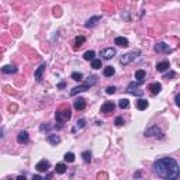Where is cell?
Instances as JSON below:
<instances>
[{
  "label": "cell",
  "mask_w": 180,
  "mask_h": 180,
  "mask_svg": "<svg viewBox=\"0 0 180 180\" xmlns=\"http://www.w3.org/2000/svg\"><path fill=\"white\" fill-rule=\"evenodd\" d=\"M154 173L165 180L179 179V165L173 158H162L154 162Z\"/></svg>",
  "instance_id": "obj_1"
},
{
  "label": "cell",
  "mask_w": 180,
  "mask_h": 180,
  "mask_svg": "<svg viewBox=\"0 0 180 180\" xmlns=\"http://www.w3.org/2000/svg\"><path fill=\"white\" fill-rule=\"evenodd\" d=\"M97 82L96 76H90L89 80L86 82L84 84H80V86H76V87H73V89L71 90V96H76V94H79V93H82V91H86V90H89L93 84Z\"/></svg>",
  "instance_id": "obj_2"
},
{
  "label": "cell",
  "mask_w": 180,
  "mask_h": 180,
  "mask_svg": "<svg viewBox=\"0 0 180 180\" xmlns=\"http://www.w3.org/2000/svg\"><path fill=\"white\" fill-rule=\"evenodd\" d=\"M71 117H72V111L68 109V107L61 109L55 113V120H56L59 124H64V122H66L68 120H71Z\"/></svg>",
  "instance_id": "obj_3"
},
{
  "label": "cell",
  "mask_w": 180,
  "mask_h": 180,
  "mask_svg": "<svg viewBox=\"0 0 180 180\" xmlns=\"http://www.w3.org/2000/svg\"><path fill=\"white\" fill-rule=\"evenodd\" d=\"M139 54L141 52L139 51H132V52H128V54H125V55H122L121 59H120V62H121L122 65H128L131 64L132 61H135V59L139 56Z\"/></svg>",
  "instance_id": "obj_4"
},
{
  "label": "cell",
  "mask_w": 180,
  "mask_h": 180,
  "mask_svg": "<svg viewBox=\"0 0 180 180\" xmlns=\"http://www.w3.org/2000/svg\"><path fill=\"white\" fill-rule=\"evenodd\" d=\"M145 136H154V138H163V132L158 125H152L145 131Z\"/></svg>",
  "instance_id": "obj_5"
},
{
  "label": "cell",
  "mask_w": 180,
  "mask_h": 180,
  "mask_svg": "<svg viewBox=\"0 0 180 180\" xmlns=\"http://www.w3.org/2000/svg\"><path fill=\"white\" fill-rule=\"evenodd\" d=\"M142 83H139V82H132V83L128 84V87H127V91L128 93H131V94H134V96H142L144 94V90L139 89V86H141Z\"/></svg>",
  "instance_id": "obj_6"
},
{
  "label": "cell",
  "mask_w": 180,
  "mask_h": 180,
  "mask_svg": "<svg viewBox=\"0 0 180 180\" xmlns=\"http://www.w3.org/2000/svg\"><path fill=\"white\" fill-rule=\"evenodd\" d=\"M155 51L158 52V54H162V52H163V54H170L173 49H172L167 44H165V42H159V44L155 45Z\"/></svg>",
  "instance_id": "obj_7"
},
{
  "label": "cell",
  "mask_w": 180,
  "mask_h": 180,
  "mask_svg": "<svg viewBox=\"0 0 180 180\" xmlns=\"http://www.w3.org/2000/svg\"><path fill=\"white\" fill-rule=\"evenodd\" d=\"M116 109V104L113 103V101H106V103L101 106V109H100V113H103V114H110V113H113Z\"/></svg>",
  "instance_id": "obj_8"
},
{
  "label": "cell",
  "mask_w": 180,
  "mask_h": 180,
  "mask_svg": "<svg viewBox=\"0 0 180 180\" xmlns=\"http://www.w3.org/2000/svg\"><path fill=\"white\" fill-rule=\"evenodd\" d=\"M51 166V163L46 161V159H42V161H39L37 165H35V169L38 170V172H46L48 169Z\"/></svg>",
  "instance_id": "obj_9"
},
{
  "label": "cell",
  "mask_w": 180,
  "mask_h": 180,
  "mask_svg": "<svg viewBox=\"0 0 180 180\" xmlns=\"http://www.w3.org/2000/svg\"><path fill=\"white\" fill-rule=\"evenodd\" d=\"M45 68H46V65L41 64L38 68H37V71L34 72V77H35V80H37V82H41V80H42V73H44Z\"/></svg>",
  "instance_id": "obj_10"
},
{
  "label": "cell",
  "mask_w": 180,
  "mask_h": 180,
  "mask_svg": "<svg viewBox=\"0 0 180 180\" xmlns=\"http://www.w3.org/2000/svg\"><path fill=\"white\" fill-rule=\"evenodd\" d=\"M114 55H116V49L114 48H104L103 51H101L103 59H111Z\"/></svg>",
  "instance_id": "obj_11"
},
{
  "label": "cell",
  "mask_w": 180,
  "mask_h": 180,
  "mask_svg": "<svg viewBox=\"0 0 180 180\" xmlns=\"http://www.w3.org/2000/svg\"><path fill=\"white\" fill-rule=\"evenodd\" d=\"M73 107H75V110H77V111L83 110L84 107H86V100H84V99H82V97L76 99V100L73 101Z\"/></svg>",
  "instance_id": "obj_12"
},
{
  "label": "cell",
  "mask_w": 180,
  "mask_h": 180,
  "mask_svg": "<svg viewBox=\"0 0 180 180\" xmlns=\"http://www.w3.org/2000/svg\"><path fill=\"white\" fill-rule=\"evenodd\" d=\"M17 141H19V144H28V141H30L28 132H27V131H21V132H19V135H17Z\"/></svg>",
  "instance_id": "obj_13"
},
{
  "label": "cell",
  "mask_w": 180,
  "mask_h": 180,
  "mask_svg": "<svg viewBox=\"0 0 180 180\" xmlns=\"http://www.w3.org/2000/svg\"><path fill=\"white\" fill-rule=\"evenodd\" d=\"M101 20V16H94V17H91V19H89L86 23H84V27H87V28H90V27H94Z\"/></svg>",
  "instance_id": "obj_14"
},
{
  "label": "cell",
  "mask_w": 180,
  "mask_h": 180,
  "mask_svg": "<svg viewBox=\"0 0 180 180\" xmlns=\"http://www.w3.org/2000/svg\"><path fill=\"white\" fill-rule=\"evenodd\" d=\"M149 90H151V93L152 94H158V93H161V90H162V84L161 83H151L149 84V87H148Z\"/></svg>",
  "instance_id": "obj_15"
},
{
  "label": "cell",
  "mask_w": 180,
  "mask_h": 180,
  "mask_svg": "<svg viewBox=\"0 0 180 180\" xmlns=\"http://www.w3.org/2000/svg\"><path fill=\"white\" fill-rule=\"evenodd\" d=\"M114 44H116L117 46H122V48H125V46H128V39L124 38V37H117V38L114 39Z\"/></svg>",
  "instance_id": "obj_16"
},
{
  "label": "cell",
  "mask_w": 180,
  "mask_h": 180,
  "mask_svg": "<svg viewBox=\"0 0 180 180\" xmlns=\"http://www.w3.org/2000/svg\"><path fill=\"white\" fill-rule=\"evenodd\" d=\"M84 41H86V38H84L83 35H79V37H76V38H75V41H73V46H75V49L80 48V46L84 44Z\"/></svg>",
  "instance_id": "obj_17"
},
{
  "label": "cell",
  "mask_w": 180,
  "mask_h": 180,
  "mask_svg": "<svg viewBox=\"0 0 180 180\" xmlns=\"http://www.w3.org/2000/svg\"><path fill=\"white\" fill-rule=\"evenodd\" d=\"M48 141H49V144H52V145H58L59 142H61V136L56 134H49L48 135Z\"/></svg>",
  "instance_id": "obj_18"
},
{
  "label": "cell",
  "mask_w": 180,
  "mask_h": 180,
  "mask_svg": "<svg viewBox=\"0 0 180 180\" xmlns=\"http://www.w3.org/2000/svg\"><path fill=\"white\" fill-rule=\"evenodd\" d=\"M170 68V65H169V62H159V64L156 65V71L158 72H165V71H167Z\"/></svg>",
  "instance_id": "obj_19"
},
{
  "label": "cell",
  "mask_w": 180,
  "mask_h": 180,
  "mask_svg": "<svg viewBox=\"0 0 180 180\" xmlns=\"http://www.w3.org/2000/svg\"><path fill=\"white\" fill-rule=\"evenodd\" d=\"M145 76H146V73H145V71H142V69H139V71L135 72V79H136L139 83H142V82H144Z\"/></svg>",
  "instance_id": "obj_20"
},
{
  "label": "cell",
  "mask_w": 180,
  "mask_h": 180,
  "mask_svg": "<svg viewBox=\"0 0 180 180\" xmlns=\"http://www.w3.org/2000/svg\"><path fill=\"white\" fill-rule=\"evenodd\" d=\"M148 101L145 100V99H139L138 101H136V107H138V110H146L148 109Z\"/></svg>",
  "instance_id": "obj_21"
},
{
  "label": "cell",
  "mask_w": 180,
  "mask_h": 180,
  "mask_svg": "<svg viewBox=\"0 0 180 180\" xmlns=\"http://www.w3.org/2000/svg\"><path fill=\"white\" fill-rule=\"evenodd\" d=\"M66 165L65 163H56V166H55V172L58 174H64L65 172H66Z\"/></svg>",
  "instance_id": "obj_22"
},
{
  "label": "cell",
  "mask_w": 180,
  "mask_h": 180,
  "mask_svg": "<svg viewBox=\"0 0 180 180\" xmlns=\"http://www.w3.org/2000/svg\"><path fill=\"white\" fill-rule=\"evenodd\" d=\"M1 72L3 73H16L17 72V68L16 66H11V65H6L1 68Z\"/></svg>",
  "instance_id": "obj_23"
},
{
  "label": "cell",
  "mask_w": 180,
  "mask_h": 180,
  "mask_svg": "<svg viewBox=\"0 0 180 180\" xmlns=\"http://www.w3.org/2000/svg\"><path fill=\"white\" fill-rule=\"evenodd\" d=\"M84 125H86V120H84V118H80V120H77V121H76V125H75V128L72 129V132H76L77 129L83 128Z\"/></svg>",
  "instance_id": "obj_24"
},
{
  "label": "cell",
  "mask_w": 180,
  "mask_h": 180,
  "mask_svg": "<svg viewBox=\"0 0 180 180\" xmlns=\"http://www.w3.org/2000/svg\"><path fill=\"white\" fill-rule=\"evenodd\" d=\"M114 73H116V71H114V68H113V66H107V68H104V71H103V75L106 77L113 76Z\"/></svg>",
  "instance_id": "obj_25"
},
{
  "label": "cell",
  "mask_w": 180,
  "mask_h": 180,
  "mask_svg": "<svg viewBox=\"0 0 180 180\" xmlns=\"http://www.w3.org/2000/svg\"><path fill=\"white\" fill-rule=\"evenodd\" d=\"M94 56H96V52L94 51H86L83 54V58L86 59V61H93Z\"/></svg>",
  "instance_id": "obj_26"
},
{
  "label": "cell",
  "mask_w": 180,
  "mask_h": 180,
  "mask_svg": "<svg viewBox=\"0 0 180 180\" xmlns=\"http://www.w3.org/2000/svg\"><path fill=\"white\" fill-rule=\"evenodd\" d=\"M128 106H129V100L128 99H121L120 101H118V107L120 109H128Z\"/></svg>",
  "instance_id": "obj_27"
},
{
  "label": "cell",
  "mask_w": 180,
  "mask_h": 180,
  "mask_svg": "<svg viewBox=\"0 0 180 180\" xmlns=\"http://www.w3.org/2000/svg\"><path fill=\"white\" fill-rule=\"evenodd\" d=\"M72 79L76 80V82H83V75L80 72H73L72 73Z\"/></svg>",
  "instance_id": "obj_28"
},
{
  "label": "cell",
  "mask_w": 180,
  "mask_h": 180,
  "mask_svg": "<svg viewBox=\"0 0 180 180\" xmlns=\"http://www.w3.org/2000/svg\"><path fill=\"white\" fill-rule=\"evenodd\" d=\"M82 158H83V161L86 163H90L91 162V154H90L89 151H84L83 154H82Z\"/></svg>",
  "instance_id": "obj_29"
},
{
  "label": "cell",
  "mask_w": 180,
  "mask_h": 180,
  "mask_svg": "<svg viewBox=\"0 0 180 180\" xmlns=\"http://www.w3.org/2000/svg\"><path fill=\"white\" fill-rule=\"evenodd\" d=\"M64 159H65L66 162L72 163V162H75V154H72V152H68V154H65Z\"/></svg>",
  "instance_id": "obj_30"
},
{
  "label": "cell",
  "mask_w": 180,
  "mask_h": 180,
  "mask_svg": "<svg viewBox=\"0 0 180 180\" xmlns=\"http://www.w3.org/2000/svg\"><path fill=\"white\" fill-rule=\"evenodd\" d=\"M91 68L93 69H100L101 68V59H93L91 61Z\"/></svg>",
  "instance_id": "obj_31"
},
{
  "label": "cell",
  "mask_w": 180,
  "mask_h": 180,
  "mask_svg": "<svg viewBox=\"0 0 180 180\" xmlns=\"http://www.w3.org/2000/svg\"><path fill=\"white\" fill-rule=\"evenodd\" d=\"M106 93H107V94H114V93H116V87H114V86H109V87L106 89Z\"/></svg>",
  "instance_id": "obj_32"
},
{
  "label": "cell",
  "mask_w": 180,
  "mask_h": 180,
  "mask_svg": "<svg viewBox=\"0 0 180 180\" xmlns=\"http://www.w3.org/2000/svg\"><path fill=\"white\" fill-rule=\"evenodd\" d=\"M122 124H124V120H122V117H117V118H116V125H117V127H121Z\"/></svg>",
  "instance_id": "obj_33"
},
{
  "label": "cell",
  "mask_w": 180,
  "mask_h": 180,
  "mask_svg": "<svg viewBox=\"0 0 180 180\" xmlns=\"http://www.w3.org/2000/svg\"><path fill=\"white\" fill-rule=\"evenodd\" d=\"M174 76H176V73H174L173 71H170L169 73H166V75L163 76V79H172V77H174Z\"/></svg>",
  "instance_id": "obj_34"
},
{
  "label": "cell",
  "mask_w": 180,
  "mask_h": 180,
  "mask_svg": "<svg viewBox=\"0 0 180 180\" xmlns=\"http://www.w3.org/2000/svg\"><path fill=\"white\" fill-rule=\"evenodd\" d=\"M4 90H6L7 93H11V94H16V91H13V89H11L10 86H6V87H4Z\"/></svg>",
  "instance_id": "obj_35"
},
{
  "label": "cell",
  "mask_w": 180,
  "mask_h": 180,
  "mask_svg": "<svg viewBox=\"0 0 180 180\" xmlns=\"http://www.w3.org/2000/svg\"><path fill=\"white\" fill-rule=\"evenodd\" d=\"M17 110V106L16 104H13V106H9V111H16Z\"/></svg>",
  "instance_id": "obj_36"
},
{
  "label": "cell",
  "mask_w": 180,
  "mask_h": 180,
  "mask_svg": "<svg viewBox=\"0 0 180 180\" xmlns=\"http://www.w3.org/2000/svg\"><path fill=\"white\" fill-rule=\"evenodd\" d=\"M174 103H176V106H180V96L177 94L176 96V99H174Z\"/></svg>",
  "instance_id": "obj_37"
},
{
  "label": "cell",
  "mask_w": 180,
  "mask_h": 180,
  "mask_svg": "<svg viewBox=\"0 0 180 180\" xmlns=\"http://www.w3.org/2000/svg\"><path fill=\"white\" fill-rule=\"evenodd\" d=\"M31 180H42V177H41L39 174H34V176H32V179H31Z\"/></svg>",
  "instance_id": "obj_38"
},
{
  "label": "cell",
  "mask_w": 180,
  "mask_h": 180,
  "mask_svg": "<svg viewBox=\"0 0 180 180\" xmlns=\"http://www.w3.org/2000/svg\"><path fill=\"white\" fill-rule=\"evenodd\" d=\"M16 180H26V176H24V174H20V176Z\"/></svg>",
  "instance_id": "obj_39"
},
{
  "label": "cell",
  "mask_w": 180,
  "mask_h": 180,
  "mask_svg": "<svg viewBox=\"0 0 180 180\" xmlns=\"http://www.w3.org/2000/svg\"><path fill=\"white\" fill-rule=\"evenodd\" d=\"M52 177V173H48V176H46V177H45V179H42V180H49Z\"/></svg>",
  "instance_id": "obj_40"
},
{
  "label": "cell",
  "mask_w": 180,
  "mask_h": 180,
  "mask_svg": "<svg viewBox=\"0 0 180 180\" xmlns=\"http://www.w3.org/2000/svg\"><path fill=\"white\" fill-rule=\"evenodd\" d=\"M134 177H136V179H138V177H141V173H139V172H136V173L134 174Z\"/></svg>",
  "instance_id": "obj_41"
},
{
  "label": "cell",
  "mask_w": 180,
  "mask_h": 180,
  "mask_svg": "<svg viewBox=\"0 0 180 180\" xmlns=\"http://www.w3.org/2000/svg\"><path fill=\"white\" fill-rule=\"evenodd\" d=\"M65 86H66V84H65V83H59V86H58V87H59V89H64Z\"/></svg>",
  "instance_id": "obj_42"
},
{
  "label": "cell",
  "mask_w": 180,
  "mask_h": 180,
  "mask_svg": "<svg viewBox=\"0 0 180 180\" xmlns=\"http://www.w3.org/2000/svg\"><path fill=\"white\" fill-rule=\"evenodd\" d=\"M6 180H11V179H6Z\"/></svg>",
  "instance_id": "obj_43"
},
{
  "label": "cell",
  "mask_w": 180,
  "mask_h": 180,
  "mask_svg": "<svg viewBox=\"0 0 180 180\" xmlns=\"http://www.w3.org/2000/svg\"><path fill=\"white\" fill-rule=\"evenodd\" d=\"M0 136H1V132H0Z\"/></svg>",
  "instance_id": "obj_44"
}]
</instances>
